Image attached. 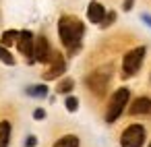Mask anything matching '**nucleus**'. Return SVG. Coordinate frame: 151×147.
Segmentation results:
<instances>
[{
    "instance_id": "nucleus-1",
    "label": "nucleus",
    "mask_w": 151,
    "mask_h": 147,
    "mask_svg": "<svg viewBox=\"0 0 151 147\" xmlns=\"http://www.w3.org/2000/svg\"><path fill=\"white\" fill-rule=\"evenodd\" d=\"M83 33H85V27H83V23L77 17H66V15L60 17V21H58V35H60L62 46L70 54H75L81 48Z\"/></svg>"
},
{
    "instance_id": "nucleus-2",
    "label": "nucleus",
    "mask_w": 151,
    "mask_h": 147,
    "mask_svg": "<svg viewBox=\"0 0 151 147\" xmlns=\"http://www.w3.org/2000/svg\"><path fill=\"white\" fill-rule=\"evenodd\" d=\"M130 99V89L128 87H120L112 93L110 97V104H108V112H106V122H116L118 116L124 112L126 104Z\"/></svg>"
},
{
    "instance_id": "nucleus-3",
    "label": "nucleus",
    "mask_w": 151,
    "mask_h": 147,
    "mask_svg": "<svg viewBox=\"0 0 151 147\" xmlns=\"http://www.w3.org/2000/svg\"><path fill=\"white\" fill-rule=\"evenodd\" d=\"M143 60H145V46H139V48H132L130 52H126L122 58V77L128 79V77L137 75Z\"/></svg>"
},
{
    "instance_id": "nucleus-4",
    "label": "nucleus",
    "mask_w": 151,
    "mask_h": 147,
    "mask_svg": "<svg viewBox=\"0 0 151 147\" xmlns=\"http://www.w3.org/2000/svg\"><path fill=\"white\" fill-rule=\"evenodd\" d=\"M143 143H145V128L141 124H130L120 135V145L122 147H141Z\"/></svg>"
},
{
    "instance_id": "nucleus-5",
    "label": "nucleus",
    "mask_w": 151,
    "mask_h": 147,
    "mask_svg": "<svg viewBox=\"0 0 151 147\" xmlns=\"http://www.w3.org/2000/svg\"><path fill=\"white\" fill-rule=\"evenodd\" d=\"M50 56H52V48H50V42H48V37L46 35H40V37H35V42H33V62H48L50 60Z\"/></svg>"
},
{
    "instance_id": "nucleus-6",
    "label": "nucleus",
    "mask_w": 151,
    "mask_h": 147,
    "mask_svg": "<svg viewBox=\"0 0 151 147\" xmlns=\"http://www.w3.org/2000/svg\"><path fill=\"white\" fill-rule=\"evenodd\" d=\"M33 42H35V37H33V33L31 31H19V37H17V48H19V52L29 60V62H33Z\"/></svg>"
},
{
    "instance_id": "nucleus-7",
    "label": "nucleus",
    "mask_w": 151,
    "mask_h": 147,
    "mask_svg": "<svg viewBox=\"0 0 151 147\" xmlns=\"http://www.w3.org/2000/svg\"><path fill=\"white\" fill-rule=\"evenodd\" d=\"M50 60H52V64H50V68L44 73V79H46V81L58 79V77L66 71V62H64V56H62L60 52H52Z\"/></svg>"
},
{
    "instance_id": "nucleus-8",
    "label": "nucleus",
    "mask_w": 151,
    "mask_h": 147,
    "mask_svg": "<svg viewBox=\"0 0 151 147\" xmlns=\"http://www.w3.org/2000/svg\"><path fill=\"white\" fill-rule=\"evenodd\" d=\"M108 79H110V75H106V73H101V71H95L93 75L87 77V85H89V89H93L97 95H101V93L106 91Z\"/></svg>"
},
{
    "instance_id": "nucleus-9",
    "label": "nucleus",
    "mask_w": 151,
    "mask_h": 147,
    "mask_svg": "<svg viewBox=\"0 0 151 147\" xmlns=\"http://www.w3.org/2000/svg\"><path fill=\"white\" fill-rule=\"evenodd\" d=\"M87 19H89L91 23H95V25L104 23V19H106V9H104V4L97 2V0H91L89 6H87Z\"/></svg>"
},
{
    "instance_id": "nucleus-10",
    "label": "nucleus",
    "mask_w": 151,
    "mask_h": 147,
    "mask_svg": "<svg viewBox=\"0 0 151 147\" xmlns=\"http://www.w3.org/2000/svg\"><path fill=\"white\" fill-rule=\"evenodd\" d=\"M128 112L132 114V116H139V114H151V97H137L132 104H130V108H128Z\"/></svg>"
},
{
    "instance_id": "nucleus-11",
    "label": "nucleus",
    "mask_w": 151,
    "mask_h": 147,
    "mask_svg": "<svg viewBox=\"0 0 151 147\" xmlns=\"http://www.w3.org/2000/svg\"><path fill=\"white\" fill-rule=\"evenodd\" d=\"M11 133H13V126L9 120H0V147H9L11 143Z\"/></svg>"
},
{
    "instance_id": "nucleus-12",
    "label": "nucleus",
    "mask_w": 151,
    "mask_h": 147,
    "mask_svg": "<svg viewBox=\"0 0 151 147\" xmlns=\"http://www.w3.org/2000/svg\"><path fill=\"white\" fill-rule=\"evenodd\" d=\"M52 147H79V137H77V135H64V137H60Z\"/></svg>"
},
{
    "instance_id": "nucleus-13",
    "label": "nucleus",
    "mask_w": 151,
    "mask_h": 147,
    "mask_svg": "<svg viewBox=\"0 0 151 147\" xmlns=\"http://www.w3.org/2000/svg\"><path fill=\"white\" fill-rule=\"evenodd\" d=\"M17 37H19V31H15V29H9V31H4V33H2V37H0V46L9 48V46L17 44Z\"/></svg>"
},
{
    "instance_id": "nucleus-14",
    "label": "nucleus",
    "mask_w": 151,
    "mask_h": 147,
    "mask_svg": "<svg viewBox=\"0 0 151 147\" xmlns=\"http://www.w3.org/2000/svg\"><path fill=\"white\" fill-rule=\"evenodd\" d=\"M27 95H31V97H46L48 95V87L46 85H31V87H27Z\"/></svg>"
},
{
    "instance_id": "nucleus-15",
    "label": "nucleus",
    "mask_w": 151,
    "mask_h": 147,
    "mask_svg": "<svg viewBox=\"0 0 151 147\" xmlns=\"http://www.w3.org/2000/svg\"><path fill=\"white\" fill-rule=\"evenodd\" d=\"M73 87H75V79H70V77H68V79L60 81L56 89H58V93H70V91H73Z\"/></svg>"
},
{
    "instance_id": "nucleus-16",
    "label": "nucleus",
    "mask_w": 151,
    "mask_h": 147,
    "mask_svg": "<svg viewBox=\"0 0 151 147\" xmlns=\"http://www.w3.org/2000/svg\"><path fill=\"white\" fill-rule=\"evenodd\" d=\"M0 60H2L4 64H9V66H13L15 64V56L9 52V48H4V46H0Z\"/></svg>"
},
{
    "instance_id": "nucleus-17",
    "label": "nucleus",
    "mask_w": 151,
    "mask_h": 147,
    "mask_svg": "<svg viewBox=\"0 0 151 147\" xmlns=\"http://www.w3.org/2000/svg\"><path fill=\"white\" fill-rule=\"evenodd\" d=\"M64 106H66V110H68V112H77V108H79V99H77V97H73V95H68V97H66V102H64Z\"/></svg>"
},
{
    "instance_id": "nucleus-18",
    "label": "nucleus",
    "mask_w": 151,
    "mask_h": 147,
    "mask_svg": "<svg viewBox=\"0 0 151 147\" xmlns=\"http://www.w3.org/2000/svg\"><path fill=\"white\" fill-rule=\"evenodd\" d=\"M33 118H35V120H44V118H46V110H42V108L33 110Z\"/></svg>"
},
{
    "instance_id": "nucleus-19",
    "label": "nucleus",
    "mask_w": 151,
    "mask_h": 147,
    "mask_svg": "<svg viewBox=\"0 0 151 147\" xmlns=\"http://www.w3.org/2000/svg\"><path fill=\"white\" fill-rule=\"evenodd\" d=\"M114 19H116V13H108V17L104 19V23H101V25H112V23H114Z\"/></svg>"
},
{
    "instance_id": "nucleus-20",
    "label": "nucleus",
    "mask_w": 151,
    "mask_h": 147,
    "mask_svg": "<svg viewBox=\"0 0 151 147\" xmlns=\"http://www.w3.org/2000/svg\"><path fill=\"white\" fill-rule=\"evenodd\" d=\"M35 145H37V137H33V135H31V137H27L25 147H35Z\"/></svg>"
},
{
    "instance_id": "nucleus-21",
    "label": "nucleus",
    "mask_w": 151,
    "mask_h": 147,
    "mask_svg": "<svg viewBox=\"0 0 151 147\" xmlns=\"http://www.w3.org/2000/svg\"><path fill=\"white\" fill-rule=\"evenodd\" d=\"M132 4H134V0H124L122 9H124V11H130V9H132Z\"/></svg>"
},
{
    "instance_id": "nucleus-22",
    "label": "nucleus",
    "mask_w": 151,
    "mask_h": 147,
    "mask_svg": "<svg viewBox=\"0 0 151 147\" xmlns=\"http://www.w3.org/2000/svg\"><path fill=\"white\" fill-rule=\"evenodd\" d=\"M141 19H143V21H145V23L151 27V15H141Z\"/></svg>"
},
{
    "instance_id": "nucleus-23",
    "label": "nucleus",
    "mask_w": 151,
    "mask_h": 147,
    "mask_svg": "<svg viewBox=\"0 0 151 147\" xmlns=\"http://www.w3.org/2000/svg\"><path fill=\"white\" fill-rule=\"evenodd\" d=\"M149 147H151V143H149Z\"/></svg>"
}]
</instances>
